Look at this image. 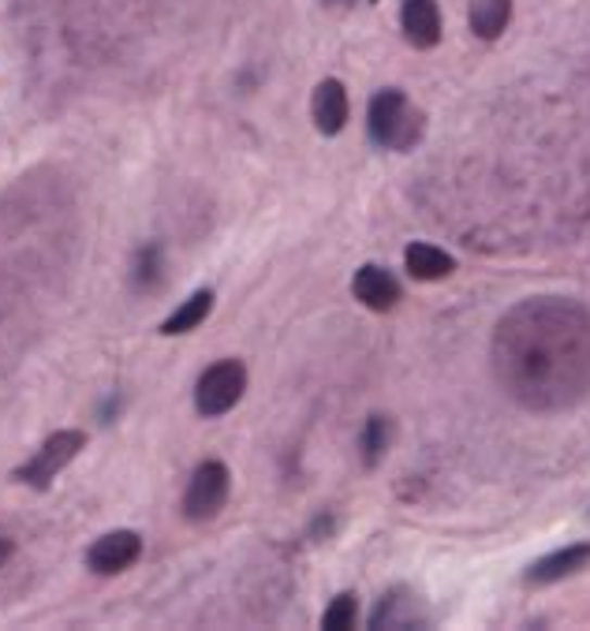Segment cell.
Here are the masks:
<instances>
[{
  "label": "cell",
  "instance_id": "cell-1",
  "mask_svg": "<svg viewBox=\"0 0 590 631\" xmlns=\"http://www.w3.org/2000/svg\"><path fill=\"white\" fill-rule=\"evenodd\" d=\"M366 131L385 150H412L423 135V113L400 90H381L366 109Z\"/></svg>",
  "mask_w": 590,
  "mask_h": 631
},
{
  "label": "cell",
  "instance_id": "cell-2",
  "mask_svg": "<svg viewBox=\"0 0 590 631\" xmlns=\"http://www.w3.org/2000/svg\"><path fill=\"white\" fill-rule=\"evenodd\" d=\"M243 389H247L243 363L221 359L199 378V389H194V407H199V415H206V419H221V415H228L239 404Z\"/></svg>",
  "mask_w": 590,
  "mask_h": 631
},
{
  "label": "cell",
  "instance_id": "cell-3",
  "mask_svg": "<svg viewBox=\"0 0 590 631\" xmlns=\"http://www.w3.org/2000/svg\"><path fill=\"white\" fill-rule=\"evenodd\" d=\"M83 445H87V433H83V430H57L53 438H49L46 445L38 449V456L15 471V479L34 485V490H46V485L53 482L75 456H79Z\"/></svg>",
  "mask_w": 590,
  "mask_h": 631
},
{
  "label": "cell",
  "instance_id": "cell-4",
  "mask_svg": "<svg viewBox=\"0 0 590 631\" xmlns=\"http://www.w3.org/2000/svg\"><path fill=\"white\" fill-rule=\"evenodd\" d=\"M228 485H233V475L221 459H206V464L194 471L191 485L184 493V516L191 523H206V519L217 516L228 501Z\"/></svg>",
  "mask_w": 590,
  "mask_h": 631
},
{
  "label": "cell",
  "instance_id": "cell-5",
  "mask_svg": "<svg viewBox=\"0 0 590 631\" xmlns=\"http://www.w3.org/2000/svg\"><path fill=\"white\" fill-rule=\"evenodd\" d=\"M139 553H142V539L135 531H109L90 545L87 565L98 576H116V571L131 568L139 560Z\"/></svg>",
  "mask_w": 590,
  "mask_h": 631
},
{
  "label": "cell",
  "instance_id": "cell-6",
  "mask_svg": "<svg viewBox=\"0 0 590 631\" xmlns=\"http://www.w3.org/2000/svg\"><path fill=\"white\" fill-rule=\"evenodd\" d=\"M400 27H404V38L415 49H434L441 41L438 0H404V8H400Z\"/></svg>",
  "mask_w": 590,
  "mask_h": 631
},
{
  "label": "cell",
  "instance_id": "cell-7",
  "mask_svg": "<svg viewBox=\"0 0 590 631\" xmlns=\"http://www.w3.org/2000/svg\"><path fill=\"white\" fill-rule=\"evenodd\" d=\"M352 292H355V300L363 303V306H371V311H392V306L400 303V285H397V277H392L389 269H381V266H363L355 273V280H352Z\"/></svg>",
  "mask_w": 590,
  "mask_h": 631
},
{
  "label": "cell",
  "instance_id": "cell-8",
  "mask_svg": "<svg viewBox=\"0 0 590 631\" xmlns=\"http://www.w3.org/2000/svg\"><path fill=\"white\" fill-rule=\"evenodd\" d=\"M311 116L322 135H340L348 124V90L337 79L318 83V90L311 98Z\"/></svg>",
  "mask_w": 590,
  "mask_h": 631
},
{
  "label": "cell",
  "instance_id": "cell-9",
  "mask_svg": "<svg viewBox=\"0 0 590 631\" xmlns=\"http://www.w3.org/2000/svg\"><path fill=\"white\" fill-rule=\"evenodd\" d=\"M583 568H590V542L568 545V550H557V553H550V557L535 560V565L527 568V583L545 586V583H557L564 576H576V571H583Z\"/></svg>",
  "mask_w": 590,
  "mask_h": 631
},
{
  "label": "cell",
  "instance_id": "cell-10",
  "mask_svg": "<svg viewBox=\"0 0 590 631\" xmlns=\"http://www.w3.org/2000/svg\"><path fill=\"white\" fill-rule=\"evenodd\" d=\"M404 262H407V273L415 280H444L452 269H456V258L444 254L441 247H430V243H412L404 251Z\"/></svg>",
  "mask_w": 590,
  "mask_h": 631
},
{
  "label": "cell",
  "instance_id": "cell-11",
  "mask_svg": "<svg viewBox=\"0 0 590 631\" xmlns=\"http://www.w3.org/2000/svg\"><path fill=\"white\" fill-rule=\"evenodd\" d=\"M210 311H213V292L210 288H202V292H194L191 300H184L165 321H161V332H165V337H179V332L199 329L202 321L210 318Z\"/></svg>",
  "mask_w": 590,
  "mask_h": 631
},
{
  "label": "cell",
  "instance_id": "cell-12",
  "mask_svg": "<svg viewBox=\"0 0 590 631\" xmlns=\"http://www.w3.org/2000/svg\"><path fill=\"white\" fill-rule=\"evenodd\" d=\"M412 624H418V613H415V598L407 591L385 594L371 617V628H412Z\"/></svg>",
  "mask_w": 590,
  "mask_h": 631
},
{
  "label": "cell",
  "instance_id": "cell-13",
  "mask_svg": "<svg viewBox=\"0 0 590 631\" xmlns=\"http://www.w3.org/2000/svg\"><path fill=\"white\" fill-rule=\"evenodd\" d=\"M509 20H512V0H475L472 4V30L486 41L498 38L509 27Z\"/></svg>",
  "mask_w": 590,
  "mask_h": 631
},
{
  "label": "cell",
  "instance_id": "cell-14",
  "mask_svg": "<svg viewBox=\"0 0 590 631\" xmlns=\"http://www.w3.org/2000/svg\"><path fill=\"white\" fill-rule=\"evenodd\" d=\"M389 438H392L389 419H385V415H371L363 430V464L366 467H378V459L385 456V449H389Z\"/></svg>",
  "mask_w": 590,
  "mask_h": 631
},
{
  "label": "cell",
  "instance_id": "cell-15",
  "mask_svg": "<svg viewBox=\"0 0 590 631\" xmlns=\"http://www.w3.org/2000/svg\"><path fill=\"white\" fill-rule=\"evenodd\" d=\"M355 613H359V598H355V594H337L329 609L322 613V628H325V631L355 628Z\"/></svg>",
  "mask_w": 590,
  "mask_h": 631
},
{
  "label": "cell",
  "instance_id": "cell-16",
  "mask_svg": "<svg viewBox=\"0 0 590 631\" xmlns=\"http://www.w3.org/2000/svg\"><path fill=\"white\" fill-rule=\"evenodd\" d=\"M135 280H139V285H147V288H153L161 280V251H158V247H147V251L139 254V269H135Z\"/></svg>",
  "mask_w": 590,
  "mask_h": 631
},
{
  "label": "cell",
  "instance_id": "cell-17",
  "mask_svg": "<svg viewBox=\"0 0 590 631\" xmlns=\"http://www.w3.org/2000/svg\"><path fill=\"white\" fill-rule=\"evenodd\" d=\"M15 553V545H12V539H4V534H0V568H4V560L12 557Z\"/></svg>",
  "mask_w": 590,
  "mask_h": 631
}]
</instances>
